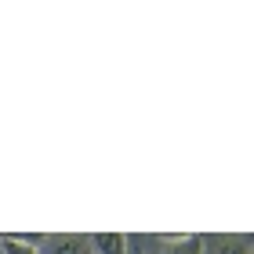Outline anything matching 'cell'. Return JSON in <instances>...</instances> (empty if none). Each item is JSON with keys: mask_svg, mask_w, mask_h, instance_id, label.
Segmentation results:
<instances>
[{"mask_svg": "<svg viewBox=\"0 0 254 254\" xmlns=\"http://www.w3.org/2000/svg\"><path fill=\"white\" fill-rule=\"evenodd\" d=\"M203 251H207L203 236H175V240H167L164 254H203Z\"/></svg>", "mask_w": 254, "mask_h": 254, "instance_id": "obj_3", "label": "cell"}, {"mask_svg": "<svg viewBox=\"0 0 254 254\" xmlns=\"http://www.w3.org/2000/svg\"><path fill=\"white\" fill-rule=\"evenodd\" d=\"M87 247H91V254H131V236L127 233H91Z\"/></svg>", "mask_w": 254, "mask_h": 254, "instance_id": "obj_2", "label": "cell"}, {"mask_svg": "<svg viewBox=\"0 0 254 254\" xmlns=\"http://www.w3.org/2000/svg\"><path fill=\"white\" fill-rule=\"evenodd\" d=\"M218 254H251L247 236H222L218 240Z\"/></svg>", "mask_w": 254, "mask_h": 254, "instance_id": "obj_4", "label": "cell"}, {"mask_svg": "<svg viewBox=\"0 0 254 254\" xmlns=\"http://www.w3.org/2000/svg\"><path fill=\"white\" fill-rule=\"evenodd\" d=\"M0 254H37V251L26 247L15 233H0Z\"/></svg>", "mask_w": 254, "mask_h": 254, "instance_id": "obj_5", "label": "cell"}, {"mask_svg": "<svg viewBox=\"0 0 254 254\" xmlns=\"http://www.w3.org/2000/svg\"><path fill=\"white\" fill-rule=\"evenodd\" d=\"M37 254H91L87 247V236H76V233H48L44 247Z\"/></svg>", "mask_w": 254, "mask_h": 254, "instance_id": "obj_1", "label": "cell"}]
</instances>
